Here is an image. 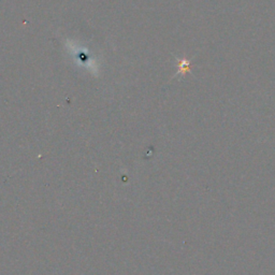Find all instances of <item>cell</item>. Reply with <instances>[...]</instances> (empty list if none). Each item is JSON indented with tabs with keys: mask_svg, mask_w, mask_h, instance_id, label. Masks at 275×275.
<instances>
[{
	"mask_svg": "<svg viewBox=\"0 0 275 275\" xmlns=\"http://www.w3.org/2000/svg\"><path fill=\"white\" fill-rule=\"evenodd\" d=\"M178 67H179V71H178L177 74L185 76L190 70V62L187 58L178 59Z\"/></svg>",
	"mask_w": 275,
	"mask_h": 275,
	"instance_id": "6da1fadb",
	"label": "cell"
}]
</instances>
